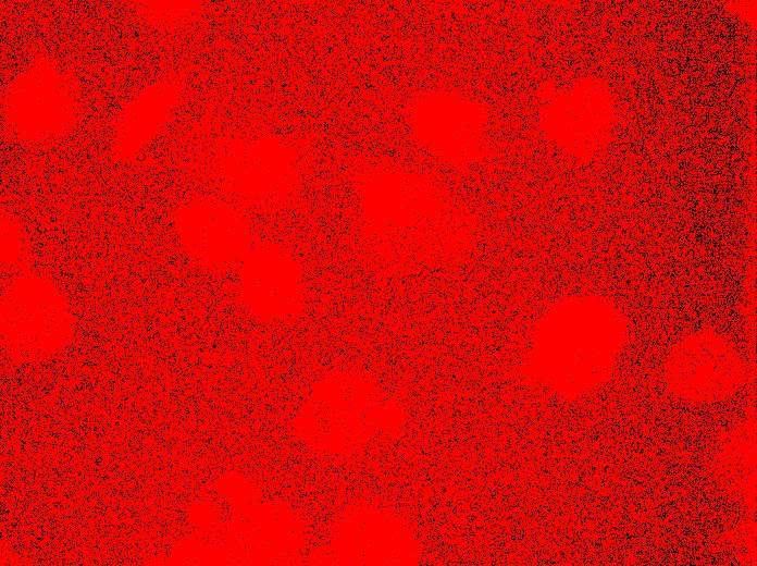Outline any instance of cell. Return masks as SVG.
<instances>
[{"label": "cell", "instance_id": "cell-1", "mask_svg": "<svg viewBox=\"0 0 757 566\" xmlns=\"http://www.w3.org/2000/svg\"><path fill=\"white\" fill-rule=\"evenodd\" d=\"M369 267L384 274L454 269L472 256L477 220L435 175H381L364 189Z\"/></svg>", "mask_w": 757, "mask_h": 566}, {"label": "cell", "instance_id": "cell-2", "mask_svg": "<svg viewBox=\"0 0 757 566\" xmlns=\"http://www.w3.org/2000/svg\"><path fill=\"white\" fill-rule=\"evenodd\" d=\"M625 330L624 316L610 298L562 297L537 322L521 372L560 395H578L607 374Z\"/></svg>", "mask_w": 757, "mask_h": 566}, {"label": "cell", "instance_id": "cell-3", "mask_svg": "<svg viewBox=\"0 0 757 566\" xmlns=\"http://www.w3.org/2000/svg\"><path fill=\"white\" fill-rule=\"evenodd\" d=\"M405 422V410L376 379L344 369L312 385L293 420V430L317 454L345 457L399 430Z\"/></svg>", "mask_w": 757, "mask_h": 566}, {"label": "cell", "instance_id": "cell-4", "mask_svg": "<svg viewBox=\"0 0 757 566\" xmlns=\"http://www.w3.org/2000/svg\"><path fill=\"white\" fill-rule=\"evenodd\" d=\"M412 121L422 148L447 169H474L496 152L491 109L470 91L446 86L429 89L415 101Z\"/></svg>", "mask_w": 757, "mask_h": 566}, {"label": "cell", "instance_id": "cell-5", "mask_svg": "<svg viewBox=\"0 0 757 566\" xmlns=\"http://www.w3.org/2000/svg\"><path fill=\"white\" fill-rule=\"evenodd\" d=\"M541 99L538 127L544 138L575 161H592L613 126L612 98L606 84L595 77L566 86L550 84Z\"/></svg>", "mask_w": 757, "mask_h": 566}, {"label": "cell", "instance_id": "cell-6", "mask_svg": "<svg viewBox=\"0 0 757 566\" xmlns=\"http://www.w3.org/2000/svg\"><path fill=\"white\" fill-rule=\"evenodd\" d=\"M421 557V541L405 517L390 508L360 504L345 512L312 562L409 566Z\"/></svg>", "mask_w": 757, "mask_h": 566}, {"label": "cell", "instance_id": "cell-7", "mask_svg": "<svg viewBox=\"0 0 757 566\" xmlns=\"http://www.w3.org/2000/svg\"><path fill=\"white\" fill-rule=\"evenodd\" d=\"M79 107L75 79L54 62L38 58L12 84L5 116L21 140L41 143L66 134Z\"/></svg>", "mask_w": 757, "mask_h": 566}, {"label": "cell", "instance_id": "cell-8", "mask_svg": "<svg viewBox=\"0 0 757 566\" xmlns=\"http://www.w3.org/2000/svg\"><path fill=\"white\" fill-rule=\"evenodd\" d=\"M239 293L258 318L280 321L302 309L300 267L278 251H256L243 261Z\"/></svg>", "mask_w": 757, "mask_h": 566}, {"label": "cell", "instance_id": "cell-9", "mask_svg": "<svg viewBox=\"0 0 757 566\" xmlns=\"http://www.w3.org/2000/svg\"><path fill=\"white\" fill-rule=\"evenodd\" d=\"M70 312L63 293L49 280L23 275L1 297L3 325L17 337L58 340L69 325Z\"/></svg>", "mask_w": 757, "mask_h": 566}, {"label": "cell", "instance_id": "cell-10", "mask_svg": "<svg viewBox=\"0 0 757 566\" xmlns=\"http://www.w3.org/2000/svg\"><path fill=\"white\" fill-rule=\"evenodd\" d=\"M675 391L690 397H710L730 390L739 377V360L730 346L712 332L682 342L669 366Z\"/></svg>", "mask_w": 757, "mask_h": 566}, {"label": "cell", "instance_id": "cell-11", "mask_svg": "<svg viewBox=\"0 0 757 566\" xmlns=\"http://www.w3.org/2000/svg\"><path fill=\"white\" fill-rule=\"evenodd\" d=\"M229 212L211 207H190L179 213V235L188 256L209 271H225L245 251L243 230Z\"/></svg>", "mask_w": 757, "mask_h": 566}, {"label": "cell", "instance_id": "cell-12", "mask_svg": "<svg viewBox=\"0 0 757 566\" xmlns=\"http://www.w3.org/2000/svg\"><path fill=\"white\" fill-rule=\"evenodd\" d=\"M167 91L164 86L153 84L123 108L113 132L114 160H131L154 138L167 111Z\"/></svg>", "mask_w": 757, "mask_h": 566}, {"label": "cell", "instance_id": "cell-13", "mask_svg": "<svg viewBox=\"0 0 757 566\" xmlns=\"http://www.w3.org/2000/svg\"><path fill=\"white\" fill-rule=\"evenodd\" d=\"M20 227L9 219L1 221V260L5 263H15L21 254Z\"/></svg>", "mask_w": 757, "mask_h": 566}]
</instances>
